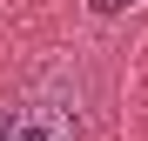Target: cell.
Returning <instances> with one entry per match:
<instances>
[{
	"instance_id": "cell-3",
	"label": "cell",
	"mask_w": 148,
	"mask_h": 141,
	"mask_svg": "<svg viewBox=\"0 0 148 141\" xmlns=\"http://www.w3.org/2000/svg\"><path fill=\"white\" fill-rule=\"evenodd\" d=\"M0 141H7V114H0Z\"/></svg>"
},
{
	"instance_id": "cell-1",
	"label": "cell",
	"mask_w": 148,
	"mask_h": 141,
	"mask_svg": "<svg viewBox=\"0 0 148 141\" xmlns=\"http://www.w3.org/2000/svg\"><path fill=\"white\" fill-rule=\"evenodd\" d=\"M7 141H81V108L67 94L40 87V94H27L7 114Z\"/></svg>"
},
{
	"instance_id": "cell-2",
	"label": "cell",
	"mask_w": 148,
	"mask_h": 141,
	"mask_svg": "<svg viewBox=\"0 0 148 141\" xmlns=\"http://www.w3.org/2000/svg\"><path fill=\"white\" fill-rule=\"evenodd\" d=\"M88 7H94V14H128L135 0H88Z\"/></svg>"
}]
</instances>
